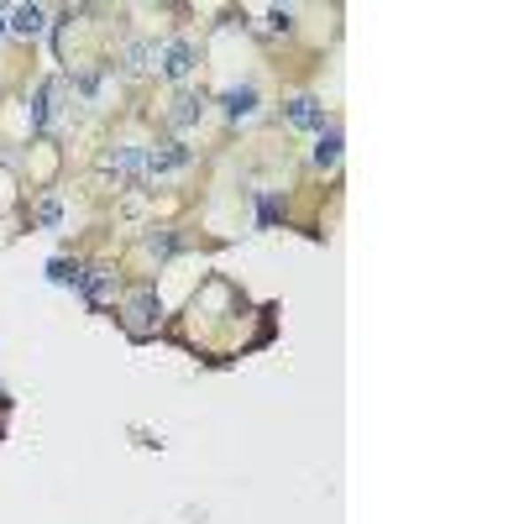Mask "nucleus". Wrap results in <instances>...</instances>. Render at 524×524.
Returning <instances> with one entry per match:
<instances>
[{
	"instance_id": "4468645a",
	"label": "nucleus",
	"mask_w": 524,
	"mask_h": 524,
	"mask_svg": "<svg viewBox=\"0 0 524 524\" xmlns=\"http://www.w3.org/2000/svg\"><path fill=\"white\" fill-rule=\"evenodd\" d=\"M74 90H79L84 100H100V90H106V79H100L95 68H84V74H74Z\"/></svg>"
},
{
	"instance_id": "9b49d317",
	"label": "nucleus",
	"mask_w": 524,
	"mask_h": 524,
	"mask_svg": "<svg viewBox=\"0 0 524 524\" xmlns=\"http://www.w3.org/2000/svg\"><path fill=\"white\" fill-rule=\"evenodd\" d=\"M341 147H347L341 142V126H325L320 142H315V168H336L341 163Z\"/></svg>"
},
{
	"instance_id": "0eeeda50",
	"label": "nucleus",
	"mask_w": 524,
	"mask_h": 524,
	"mask_svg": "<svg viewBox=\"0 0 524 524\" xmlns=\"http://www.w3.org/2000/svg\"><path fill=\"white\" fill-rule=\"evenodd\" d=\"M178 168H189V147H184V142H163V147L147 153V178L178 174Z\"/></svg>"
},
{
	"instance_id": "f03ea898",
	"label": "nucleus",
	"mask_w": 524,
	"mask_h": 524,
	"mask_svg": "<svg viewBox=\"0 0 524 524\" xmlns=\"http://www.w3.org/2000/svg\"><path fill=\"white\" fill-rule=\"evenodd\" d=\"M106 174H116L121 184H147V147L126 142L116 153H106Z\"/></svg>"
},
{
	"instance_id": "423d86ee",
	"label": "nucleus",
	"mask_w": 524,
	"mask_h": 524,
	"mask_svg": "<svg viewBox=\"0 0 524 524\" xmlns=\"http://www.w3.org/2000/svg\"><path fill=\"white\" fill-rule=\"evenodd\" d=\"M205 111H210V95H205V90H184L174 100V111H168V126H174V131H189V126L205 121Z\"/></svg>"
},
{
	"instance_id": "f3484780",
	"label": "nucleus",
	"mask_w": 524,
	"mask_h": 524,
	"mask_svg": "<svg viewBox=\"0 0 524 524\" xmlns=\"http://www.w3.org/2000/svg\"><path fill=\"white\" fill-rule=\"evenodd\" d=\"M59 215H63L59 199H43V205H37V226H59Z\"/></svg>"
},
{
	"instance_id": "f8f14e48",
	"label": "nucleus",
	"mask_w": 524,
	"mask_h": 524,
	"mask_svg": "<svg viewBox=\"0 0 524 524\" xmlns=\"http://www.w3.org/2000/svg\"><path fill=\"white\" fill-rule=\"evenodd\" d=\"M153 59H158V43H126V48H121V68H126V74H147Z\"/></svg>"
},
{
	"instance_id": "7ed1b4c3",
	"label": "nucleus",
	"mask_w": 524,
	"mask_h": 524,
	"mask_svg": "<svg viewBox=\"0 0 524 524\" xmlns=\"http://www.w3.org/2000/svg\"><path fill=\"white\" fill-rule=\"evenodd\" d=\"M153 63H158V74H163V79H184V74L199 63V48H194L189 37H174V43H163V48H158V59H153Z\"/></svg>"
},
{
	"instance_id": "39448f33",
	"label": "nucleus",
	"mask_w": 524,
	"mask_h": 524,
	"mask_svg": "<svg viewBox=\"0 0 524 524\" xmlns=\"http://www.w3.org/2000/svg\"><path fill=\"white\" fill-rule=\"evenodd\" d=\"M284 121L293 131H325V106L315 95H293V100H284Z\"/></svg>"
},
{
	"instance_id": "f257e3e1",
	"label": "nucleus",
	"mask_w": 524,
	"mask_h": 524,
	"mask_svg": "<svg viewBox=\"0 0 524 524\" xmlns=\"http://www.w3.org/2000/svg\"><path fill=\"white\" fill-rule=\"evenodd\" d=\"M158 315H163L158 289H137L131 299H126V315H121V325H126V336H131V341H147V336L158 331Z\"/></svg>"
},
{
	"instance_id": "dca6fc26",
	"label": "nucleus",
	"mask_w": 524,
	"mask_h": 524,
	"mask_svg": "<svg viewBox=\"0 0 524 524\" xmlns=\"http://www.w3.org/2000/svg\"><path fill=\"white\" fill-rule=\"evenodd\" d=\"M273 221H278V199H273V194H262V199H257V226L268 231Z\"/></svg>"
},
{
	"instance_id": "9d476101",
	"label": "nucleus",
	"mask_w": 524,
	"mask_h": 524,
	"mask_svg": "<svg viewBox=\"0 0 524 524\" xmlns=\"http://www.w3.org/2000/svg\"><path fill=\"white\" fill-rule=\"evenodd\" d=\"M43 21H48V11H43V5H16V11L5 16V32L32 37V32H43Z\"/></svg>"
},
{
	"instance_id": "2eb2a0df",
	"label": "nucleus",
	"mask_w": 524,
	"mask_h": 524,
	"mask_svg": "<svg viewBox=\"0 0 524 524\" xmlns=\"http://www.w3.org/2000/svg\"><path fill=\"white\" fill-rule=\"evenodd\" d=\"M178 246H184V241H178L174 231H153L147 236V252H153V257H174Z\"/></svg>"
},
{
	"instance_id": "6ab92c4d",
	"label": "nucleus",
	"mask_w": 524,
	"mask_h": 524,
	"mask_svg": "<svg viewBox=\"0 0 524 524\" xmlns=\"http://www.w3.org/2000/svg\"><path fill=\"white\" fill-rule=\"evenodd\" d=\"M0 37H5V11H0Z\"/></svg>"
},
{
	"instance_id": "1a4fd4ad",
	"label": "nucleus",
	"mask_w": 524,
	"mask_h": 524,
	"mask_svg": "<svg viewBox=\"0 0 524 524\" xmlns=\"http://www.w3.org/2000/svg\"><path fill=\"white\" fill-rule=\"evenodd\" d=\"M221 111H226L231 121H252V116H257V90H252V84L226 90V95H221Z\"/></svg>"
},
{
	"instance_id": "20e7f679",
	"label": "nucleus",
	"mask_w": 524,
	"mask_h": 524,
	"mask_svg": "<svg viewBox=\"0 0 524 524\" xmlns=\"http://www.w3.org/2000/svg\"><path fill=\"white\" fill-rule=\"evenodd\" d=\"M63 95H68V84H63V79H48V84L37 90V100H32V131H48V126L63 116V106H59Z\"/></svg>"
},
{
	"instance_id": "ddd939ff",
	"label": "nucleus",
	"mask_w": 524,
	"mask_h": 524,
	"mask_svg": "<svg viewBox=\"0 0 524 524\" xmlns=\"http://www.w3.org/2000/svg\"><path fill=\"white\" fill-rule=\"evenodd\" d=\"M48 278H53V284H74V289H79V284H84V268H79V262H48Z\"/></svg>"
},
{
	"instance_id": "6e6552de",
	"label": "nucleus",
	"mask_w": 524,
	"mask_h": 524,
	"mask_svg": "<svg viewBox=\"0 0 524 524\" xmlns=\"http://www.w3.org/2000/svg\"><path fill=\"white\" fill-rule=\"evenodd\" d=\"M84 299H90V309H106L111 299H116V273L111 268H84Z\"/></svg>"
},
{
	"instance_id": "a211bd4d",
	"label": "nucleus",
	"mask_w": 524,
	"mask_h": 524,
	"mask_svg": "<svg viewBox=\"0 0 524 524\" xmlns=\"http://www.w3.org/2000/svg\"><path fill=\"white\" fill-rule=\"evenodd\" d=\"M268 27H273V32H289V27H293V11H268Z\"/></svg>"
}]
</instances>
